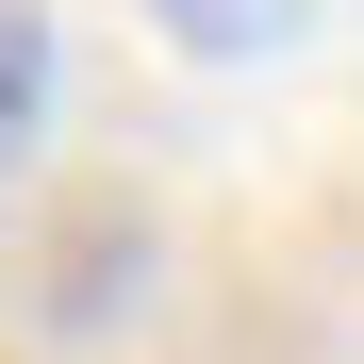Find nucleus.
<instances>
[{"label": "nucleus", "mask_w": 364, "mask_h": 364, "mask_svg": "<svg viewBox=\"0 0 364 364\" xmlns=\"http://www.w3.org/2000/svg\"><path fill=\"white\" fill-rule=\"evenodd\" d=\"M50 133V0H0V166Z\"/></svg>", "instance_id": "f03ea898"}, {"label": "nucleus", "mask_w": 364, "mask_h": 364, "mask_svg": "<svg viewBox=\"0 0 364 364\" xmlns=\"http://www.w3.org/2000/svg\"><path fill=\"white\" fill-rule=\"evenodd\" d=\"M149 17H166L182 67H265V50L315 33V0H149Z\"/></svg>", "instance_id": "f257e3e1"}]
</instances>
